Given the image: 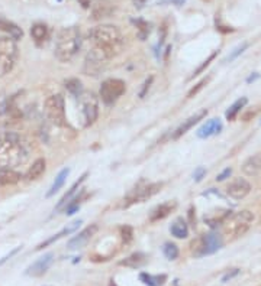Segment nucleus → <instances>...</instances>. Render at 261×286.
<instances>
[{
  "mask_svg": "<svg viewBox=\"0 0 261 286\" xmlns=\"http://www.w3.org/2000/svg\"><path fill=\"white\" fill-rule=\"evenodd\" d=\"M205 175H206V169H205L203 166H199V168L195 170V174H193L196 182H200V181L203 180V177H205Z\"/></svg>",
  "mask_w": 261,
  "mask_h": 286,
  "instance_id": "4c0bfd02",
  "label": "nucleus"
},
{
  "mask_svg": "<svg viewBox=\"0 0 261 286\" xmlns=\"http://www.w3.org/2000/svg\"><path fill=\"white\" fill-rule=\"evenodd\" d=\"M185 0H173V3H176V5H182Z\"/></svg>",
  "mask_w": 261,
  "mask_h": 286,
  "instance_id": "a18cd8bd",
  "label": "nucleus"
},
{
  "mask_svg": "<svg viewBox=\"0 0 261 286\" xmlns=\"http://www.w3.org/2000/svg\"><path fill=\"white\" fill-rule=\"evenodd\" d=\"M170 232H171V234H173L176 239H186V237L189 236L187 222H186L183 218H177V220L171 224Z\"/></svg>",
  "mask_w": 261,
  "mask_h": 286,
  "instance_id": "cd10ccee",
  "label": "nucleus"
},
{
  "mask_svg": "<svg viewBox=\"0 0 261 286\" xmlns=\"http://www.w3.org/2000/svg\"><path fill=\"white\" fill-rule=\"evenodd\" d=\"M222 130V123H221V120L219 119H212V120H209L207 123H205L202 127H199V130H197V138L200 139H207L210 138V136H213V135H216Z\"/></svg>",
  "mask_w": 261,
  "mask_h": 286,
  "instance_id": "f3484780",
  "label": "nucleus"
},
{
  "mask_svg": "<svg viewBox=\"0 0 261 286\" xmlns=\"http://www.w3.org/2000/svg\"><path fill=\"white\" fill-rule=\"evenodd\" d=\"M238 273H239V269H232V272H228L227 275L222 277V282H228V280H231L232 277H235Z\"/></svg>",
  "mask_w": 261,
  "mask_h": 286,
  "instance_id": "58836bf2",
  "label": "nucleus"
},
{
  "mask_svg": "<svg viewBox=\"0 0 261 286\" xmlns=\"http://www.w3.org/2000/svg\"><path fill=\"white\" fill-rule=\"evenodd\" d=\"M163 253L168 260H176L179 257V247L174 243H165L163 246Z\"/></svg>",
  "mask_w": 261,
  "mask_h": 286,
  "instance_id": "2f4dec72",
  "label": "nucleus"
},
{
  "mask_svg": "<svg viewBox=\"0 0 261 286\" xmlns=\"http://www.w3.org/2000/svg\"><path fill=\"white\" fill-rule=\"evenodd\" d=\"M242 172L248 177H255L261 172V153L248 158L242 165Z\"/></svg>",
  "mask_w": 261,
  "mask_h": 286,
  "instance_id": "412c9836",
  "label": "nucleus"
},
{
  "mask_svg": "<svg viewBox=\"0 0 261 286\" xmlns=\"http://www.w3.org/2000/svg\"><path fill=\"white\" fill-rule=\"evenodd\" d=\"M247 46H248L247 43H242L241 46H238V48H235V49H234V52L231 53L228 58H227V61H234V60H235V58H237L238 55H241V53H242V52H244V51H245V49H247Z\"/></svg>",
  "mask_w": 261,
  "mask_h": 286,
  "instance_id": "72a5a7b5",
  "label": "nucleus"
},
{
  "mask_svg": "<svg viewBox=\"0 0 261 286\" xmlns=\"http://www.w3.org/2000/svg\"><path fill=\"white\" fill-rule=\"evenodd\" d=\"M18 60L16 41L12 38L0 36V77L9 74Z\"/></svg>",
  "mask_w": 261,
  "mask_h": 286,
  "instance_id": "39448f33",
  "label": "nucleus"
},
{
  "mask_svg": "<svg viewBox=\"0 0 261 286\" xmlns=\"http://www.w3.org/2000/svg\"><path fill=\"white\" fill-rule=\"evenodd\" d=\"M231 174H232V169H231V168H228V169H225V170H224V172H222V174H219V175H218L216 181L227 180V178H228Z\"/></svg>",
  "mask_w": 261,
  "mask_h": 286,
  "instance_id": "a19ab883",
  "label": "nucleus"
},
{
  "mask_svg": "<svg viewBox=\"0 0 261 286\" xmlns=\"http://www.w3.org/2000/svg\"><path fill=\"white\" fill-rule=\"evenodd\" d=\"M0 31L8 33L9 38H12L13 41H19V39H22V36H23V31L16 23H13L12 21H8V19H5L2 16H0Z\"/></svg>",
  "mask_w": 261,
  "mask_h": 286,
  "instance_id": "aec40b11",
  "label": "nucleus"
},
{
  "mask_svg": "<svg viewBox=\"0 0 261 286\" xmlns=\"http://www.w3.org/2000/svg\"><path fill=\"white\" fill-rule=\"evenodd\" d=\"M176 207H177L176 201H167L164 202V204H160V205L155 207V208L151 211V214H150V221L155 222L163 220V218H165L170 212L176 210Z\"/></svg>",
  "mask_w": 261,
  "mask_h": 286,
  "instance_id": "a211bd4d",
  "label": "nucleus"
},
{
  "mask_svg": "<svg viewBox=\"0 0 261 286\" xmlns=\"http://www.w3.org/2000/svg\"><path fill=\"white\" fill-rule=\"evenodd\" d=\"M70 175V169L68 168H65V169H63L58 175H57V178H55L54 184L51 185V188H50V191L47 192V198H51L53 195H55V192H58V191L61 190L63 187H64L65 184V180H67V177Z\"/></svg>",
  "mask_w": 261,
  "mask_h": 286,
  "instance_id": "a878e982",
  "label": "nucleus"
},
{
  "mask_svg": "<svg viewBox=\"0 0 261 286\" xmlns=\"http://www.w3.org/2000/svg\"><path fill=\"white\" fill-rule=\"evenodd\" d=\"M54 263V253H47L44 254L42 257H39L36 262H33L32 265L28 266L26 270H25V275L33 276V277H38V276H42L44 273H47V270L51 267V265Z\"/></svg>",
  "mask_w": 261,
  "mask_h": 286,
  "instance_id": "ddd939ff",
  "label": "nucleus"
},
{
  "mask_svg": "<svg viewBox=\"0 0 261 286\" xmlns=\"http://www.w3.org/2000/svg\"><path fill=\"white\" fill-rule=\"evenodd\" d=\"M215 56H216V52H213V53H212V55H210V56H209V58H207L206 61H205V63L202 64V65H200V67H199V68H197V70H196L195 73H193V77H196V75H199V74H200V73H203V71H205V68H206L207 65H209V64H210V61H212V60H213V58H215Z\"/></svg>",
  "mask_w": 261,
  "mask_h": 286,
  "instance_id": "f704fd0d",
  "label": "nucleus"
},
{
  "mask_svg": "<svg viewBox=\"0 0 261 286\" xmlns=\"http://www.w3.org/2000/svg\"><path fill=\"white\" fill-rule=\"evenodd\" d=\"M81 220H76V221H73L71 224H68L67 227H64L60 233H57L55 236H53V237H50L48 240H45L44 243H41L38 247H36V250H41V249H44V247H47V246H50V244H53L54 242H57V240H60V239H63L64 236H67V234H71L76 232L77 228L80 227V224H81Z\"/></svg>",
  "mask_w": 261,
  "mask_h": 286,
  "instance_id": "6ab92c4d",
  "label": "nucleus"
},
{
  "mask_svg": "<svg viewBox=\"0 0 261 286\" xmlns=\"http://www.w3.org/2000/svg\"><path fill=\"white\" fill-rule=\"evenodd\" d=\"M29 159V148L26 142L13 132L0 135V168L13 169L23 165Z\"/></svg>",
  "mask_w": 261,
  "mask_h": 286,
  "instance_id": "f257e3e1",
  "label": "nucleus"
},
{
  "mask_svg": "<svg viewBox=\"0 0 261 286\" xmlns=\"http://www.w3.org/2000/svg\"><path fill=\"white\" fill-rule=\"evenodd\" d=\"M45 169H47V162H45V159L42 158L36 159V160L32 163V166L28 169V172H26V180L28 181L39 180V178L44 175Z\"/></svg>",
  "mask_w": 261,
  "mask_h": 286,
  "instance_id": "5701e85b",
  "label": "nucleus"
},
{
  "mask_svg": "<svg viewBox=\"0 0 261 286\" xmlns=\"http://www.w3.org/2000/svg\"><path fill=\"white\" fill-rule=\"evenodd\" d=\"M147 0H134V3H135V6H138V8H141L142 5L145 3Z\"/></svg>",
  "mask_w": 261,
  "mask_h": 286,
  "instance_id": "37998d69",
  "label": "nucleus"
},
{
  "mask_svg": "<svg viewBox=\"0 0 261 286\" xmlns=\"http://www.w3.org/2000/svg\"><path fill=\"white\" fill-rule=\"evenodd\" d=\"M45 115L55 126L65 125V104L63 95H50L45 100Z\"/></svg>",
  "mask_w": 261,
  "mask_h": 286,
  "instance_id": "0eeeda50",
  "label": "nucleus"
},
{
  "mask_svg": "<svg viewBox=\"0 0 261 286\" xmlns=\"http://www.w3.org/2000/svg\"><path fill=\"white\" fill-rule=\"evenodd\" d=\"M140 280L147 286H163L167 280V275H150L142 272L140 273Z\"/></svg>",
  "mask_w": 261,
  "mask_h": 286,
  "instance_id": "bb28decb",
  "label": "nucleus"
},
{
  "mask_svg": "<svg viewBox=\"0 0 261 286\" xmlns=\"http://www.w3.org/2000/svg\"><path fill=\"white\" fill-rule=\"evenodd\" d=\"M231 215V211L227 208H219V210H213V211L207 212L205 215V222H206L209 227L215 228L219 224H224V221Z\"/></svg>",
  "mask_w": 261,
  "mask_h": 286,
  "instance_id": "dca6fc26",
  "label": "nucleus"
},
{
  "mask_svg": "<svg viewBox=\"0 0 261 286\" xmlns=\"http://www.w3.org/2000/svg\"><path fill=\"white\" fill-rule=\"evenodd\" d=\"M78 3L84 8V9H87V8H90V3H92V0H78Z\"/></svg>",
  "mask_w": 261,
  "mask_h": 286,
  "instance_id": "79ce46f5",
  "label": "nucleus"
},
{
  "mask_svg": "<svg viewBox=\"0 0 261 286\" xmlns=\"http://www.w3.org/2000/svg\"><path fill=\"white\" fill-rule=\"evenodd\" d=\"M48 35H50L48 33V28L44 23H35L32 28H31V36H32V39L38 45L45 42L48 39Z\"/></svg>",
  "mask_w": 261,
  "mask_h": 286,
  "instance_id": "393cba45",
  "label": "nucleus"
},
{
  "mask_svg": "<svg viewBox=\"0 0 261 286\" xmlns=\"http://www.w3.org/2000/svg\"><path fill=\"white\" fill-rule=\"evenodd\" d=\"M207 116V110L206 108H203V110H200V111H197L196 115H193V116H190L187 120H185L180 126L177 127L176 130H174V133H173V136L171 138L176 140V139H179V138H182L185 133H187L192 127L195 126V125H197L200 120H203L205 117Z\"/></svg>",
  "mask_w": 261,
  "mask_h": 286,
  "instance_id": "2eb2a0df",
  "label": "nucleus"
},
{
  "mask_svg": "<svg viewBox=\"0 0 261 286\" xmlns=\"http://www.w3.org/2000/svg\"><path fill=\"white\" fill-rule=\"evenodd\" d=\"M89 38L92 39L93 46L105 51L110 58L116 56L123 46V36L113 25H99L89 32Z\"/></svg>",
  "mask_w": 261,
  "mask_h": 286,
  "instance_id": "f03ea898",
  "label": "nucleus"
},
{
  "mask_svg": "<svg viewBox=\"0 0 261 286\" xmlns=\"http://www.w3.org/2000/svg\"><path fill=\"white\" fill-rule=\"evenodd\" d=\"M252 221H254V215H252V212L247 211V210L239 211L237 214H231L224 221V232L231 237H239L250 228Z\"/></svg>",
  "mask_w": 261,
  "mask_h": 286,
  "instance_id": "20e7f679",
  "label": "nucleus"
},
{
  "mask_svg": "<svg viewBox=\"0 0 261 286\" xmlns=\"http://www.w3.org/2000/svg\"><path fill=\"white\" fill-rule=\"evenodd\" d=\"M81 46V33L76 26L63 28L57 35L55 41V56L61 63H70Z\"/></svg>",
  "mask_w": 261,
  "mask_h": 286,
  "instance_id": "7ed1b4c3",
  "label": "nucleus"
},
{
  "mask_svg": "<svg viewBox=\"0 0 261 286\" xmlns=\"http://www.w3.org/2000/svg\"><path fill=\"white\" fill-rule=\"evenodd\" d=\"M87 175H89V174H87V172H84V174H83V175L80 177V180L76 181V182H74V185H73V187H71L70 190L65 192L64 195H63V198L60 200V202H58V204H57V207H55V210H57V211H58V210H61L63 207H65V205H67L68 202H70L71 200H73V198H74V195H76L77 190H78V188H80V185H81V184H83V182L86 181Z\"/></svg>",
  "mask_w": 261,
  "mask_h": 286,
  "instance_id": "4be33fe9",
  "label": "nucleus"
},
{
  "mask_svg": "<svg viewBox=\"0 0 261 286\" xmlns=\"http://www.w3.org/2000/svg\"><path fill=\"white\" fill-rule=\"evenodd\" d=\"M207 81H209V78H205V80H202V81H200L199 84L196 85V87H193V88H192V90L189 91V97H193V95L197 94V93H199V91H200V90L203 88V85L206 84Z\"/></svg>",
  "mask_w": 261,
  "mask_h": 286,
  "instance_id": "e433bc0d",
  "label": "nucleus"
},
{
  "mask_svg": "<svg viewBox=\"0 0 261 286\" xmlns=\"http://www.w3.org/2000/svg\"><path fill=\"white\" fill-rule=\"evenodd\" d=\"M251 191V185L245 178H235L228 184L227 194L234 200H242L245 198Z\"/></svg>",
  "mask_w": 261,
  "mask_h": 286,
  "instance_id": "f8f14e48",
  "label": "nucleus"
},
{
  "mask_svg": "<svg viewBox=\"0 0 261 286\" xmlns=\"http://www.w3.org/2000/svg\"><path fill=\"white\" fill-rule=\"evenodd\" d=\"M161 187H163V184H147V185H140V187L134 188L125 198V201H126L125 207H128L130 204L147 201L154 194H157L161 190Z\"/></svg>",
  "mask_w": 261,
  "mask_h": 286,
  "instance_id": "9b49d317",
  "label": "nucleus"
},
{
  "mask_svg": "<svg viewBox=\"0 0 261 286\" xmlns=\"http://www.w3.org/2000/svg\"><path fill=\"white\" fill-rule=\"evenodd\" d=\"M152 80H154V78L150 77V78H147V80H145V83L142 84L141 91H140V97H141V98H144L145 94L148 93V90H150V87H151V84H152Z\"/></svg>",
  "mask_w": 261,
  "mask_h": 286,
  "instance_id": "c9c22d12",
  "label": "nucleus"
},
{
  "mask_svg": "<svg viewBox=\"0 0 261 286\" xmlns=\"http://www.w3.org/2000/svg\"><path fill=\"white\" fill-rule=\"evenodd\" d=\"M109 60H112L108 53L105 51H102L100 48L93 46L89 53L86 55V60H84V67H83V71L84 74L90 75V77H98L105 67L108 65Z\"/></svg>",
  "mask_w": 261,
  "mask_h": 286,
  "instance_id": "423d86ee",
  "label": "nucleus"
},
{
  "mask_svg": "<svg viewBox=\"0 0 261 286\" xmlns=\"http://www.w3.org/2000/svg\"><path fill=\"white\" fill-rule=\"evenodd\" d=\"M247 101H248V100H247L245 97H242V98L237 100V101L228 108V111H227V119H228V120H234V119L237 117V115L241 111V108L247 104Z\"/></svg>",
  "mask_w": 261,
  "mask_h": 286,
  "instance_id": "7c9ffc66",
  "label": "nucleus"
},
{
  "mask_svg": "<svg viewBox=\"0 0 261 286\" xmlns=\"http://www.w3.org/2000/svg\"><path fill=\"white\" fill-rule=\"evenodd\" d=\"M257 78H258V74L251 75L250 78H248V80H247V83H252V81H255V80H257Z\"/></svg>",
  "mask_w": 261,
  "mask_h": 286,
  "instance_id": "c03bdc74",
  "label": "nucleus"
},
{
  "mask_svg": "<svg viewBox=\"0 0 261 286\" xmlns=\"http://www.w3.org/2000/svg\"><path fill=\"white\" fill-rule=\"evenodd\" d=\"M147 262V256L144 253H134L130 254L129 257H126L125 260H120V266H126V267H132V269H137V267H141L144 263Z\"/></svg>",
  "mask_w": 261,
  "mask_h": 286,
  "instance_id": "c85d7f7f",
  "label": "nucleus"
},
{
  "mask_svg": "<svg viewBox=\"0 0 261 286\" xmlns=\"http://www.w3.org/2000/svg\"><path fill=\"white\" fill-rule=\"evenodd\" d=\"M99 230V227L96 224H92V225H89L86 227L83 232H80V233L74 236L71 240H68V243H67V247L70 249V250H76V249H81L83 246H86L89 242H90V239L96 234V232Z\"/></svg>",
  "mask_w": 261,
  "mask_h": 286,
  "instance_id": "4468645a",
  "label": "nucleus"
},
{
  "mask_svg": "<svg viewBox=\"0 0 261 286\" xmlns=\"http://www.w3.org/2000/svg\"><path fill=\"white\" fill-rule=\"evenodd\" d=\"M222 237L216 233L205 234L202 239H199L196 243H193V254L196 257H202L207 254L216 253L218 250L222 247Z\"/></svg>",
  "mask_w": 261,
  "mask_h": 286,
  "instance_id": "1a4fd4ad",
  "label": "nucleus"
},
{
  "mask_svg": "<svg viewBox=\"0 0 261 286\" xmlns=\"http://www.w3.org/2000/svg\"><path fill=\"white\" fill-rule=\"evenodd\" d=\"M64 85L65 88H67V91L73 95V97H77V98L84 91V90H83V85H81V81L77 80V78H70V80H67Z\"/></svg>",
  "mask_w": 261,
  "mask_h": 286,
  "instance_id": "c756f323",
  "label": "nucleus"
},
{
  "mask_svg": "<svg viewBox=\"0 0 261 286\" xmlns=\"http://www.w3.org/2000/svg\"><path fill=\"white\" fill-rule=\"evenodd\" d=\"M126 85L119 78H109L106 81H103V84L100 87V97L102 101L108 106H112L120 95L125 93Z\"/></svg>",
  "mask_w": 261,
  "mask_h": 286,
  "instance_id": "9d476101",
  "label": "nucleus"
},
{
  "mask_svg": "<svg viewBox=\"0 0 261 286\" xmlns=\"http://www.w3.org/2000/svg\"><path fill=\"white\" fill-rule=\"evenodd\" d=\"M19 250H21V247H16V249H15V250H12L11 253H9V254H6V256H5V257H3V259H2V260H0V266L3 265V263H5V262H8V260H9V259H11L12 256H15V254L18 253V252H19Z\"/></svg>",
  "mask_w": 261,
  "mask_h": 286,
  "instance_id": "ea45409f",
  "label": "nucleus"
},
{
  "mask_svg": "<svg viewBox=\"0 0 261 286\" xmlns=\"http://www.w3.org/2000/svg\"><path fill=\"white\" fill-rule=\"evenodd\" d=\"M78 103L81 107V113L84 119V125L90 126L93 125L99 116V101L98 97L92 91H83L78 97Z\"/></svg>",
  "mask_w": 261,
  "mask_h": 286,
  "instance_id": "6e6552de",
  "label": "nucleus"
},
{
  "mask_svg": "<svg viewBox=\"0 0 261 286\" xmlns=\"http://www.w3.org/2000/svg\"><path fill=\"white\" fill-rule=\"evenodd\" d=\"M120 237L125 243H130L132 239H134V230L129 225H122L120 227Z\"/></svg>",
  "mask_w": 261,
  "mask_h": 286,
  "instance_id": "473e14b6",
  "label": "nucleus"
},
{
  "mask_svg": "<svg viewBox=\"0 0 261 286\" xmlns=\"http://www.w3.org/2000/svg\"><path fill=\"white\" fill-rule=\"evenodd\" d=\"M22 175L15 169L9 168H0V185H13L16 182H19Z\"/></svg>",
  "mask_w": 261,
  "mask_h": 286,
  "instance_id": "b1692460",
  "label": "nucleus"
}]
</instances>
